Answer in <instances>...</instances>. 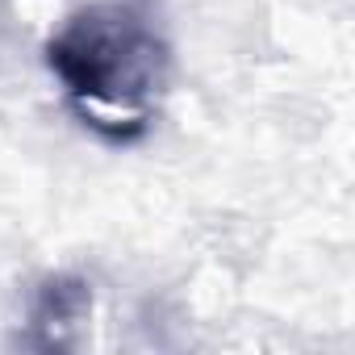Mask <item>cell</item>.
<instances>
[{
  "instance_id": "1",
  "label": "cell",
  "mask_w": 355,
  "mask_h": 355,
  "mask_svg": "<svg viewBox=\"0 0 355 355\" xmlns=\"http://www.w3.org/2000/svg\"><path fill=\"white\" fill-rule=\"evenodd\" d=\"M46 59L76 109L113 138L146 125L167 76V46L134 5L84 9L51 38Z\"/></svg>"
}]
</instances>
